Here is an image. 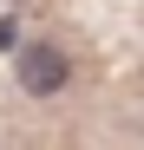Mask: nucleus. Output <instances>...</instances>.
<instances>
[{
  "instance_id": "1",
  "label": "nucleus",
  "mask_w": 144,
  "mask_h": 150,
  "mask_svg": "<svg viewBox=\"0 0 144 150\" xmlns=\"http://www.w3.org/2000/svg\"><path fill=\"white\" fill-rule=\"evenodd\" d=\"M13 79H20V91H26V98H59V91L72 85V59H66V46L33 39V46H20Z\"/></svg>"
}]
</instances>
